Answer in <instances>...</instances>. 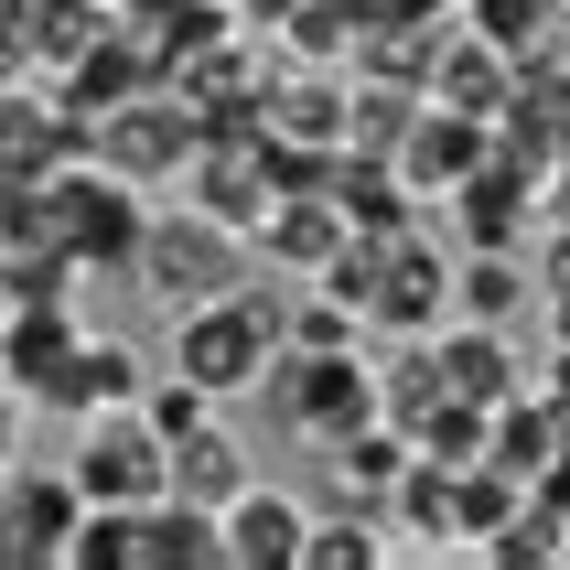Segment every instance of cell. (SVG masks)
<instances>
[{"label":"cell","instance_id":"cell-1","mask_svg":"<svg viewBox=\"0 0 570 570\" xmlns=\"http://www.w3.org/2000/svg\"><path fill=\"white\" fill-rule=\"evenodd\" d=\"M281 291H216V302H184L173 313V366H184L205 399H248L281 355Z\"/></svg>","mask_w":570,"mask_h":570},{"label":"cell","instance_id":"cell-2","mask_svg":"<svg viewBox=\"0 0 570 570\" xmlns=\"http://www.w3.org/2000/svg\"><path fill=\"white\" fill-rule=\"evenodd\" d=\"M258 387H269L281 431L313 442V452L334 442V431H355V420H377V366H366L355 345H334V355H323V345H281Z\"/></svg>","mask_w":570,"mask_h":570},{"label":"cell","instance_id":"cell-3","mask_svg":"<svg viewBox=\"0 0 570 570\" xmlns=\"http://www.w3.org/2000/svg\"><path fill=\"white\" fill-rule=\"evenodd\" d=\"M129 291H151L161 313L237 291V226H216L205 205H184V216H151V226H140V248H129Z\"/></svg>","mask_w":570,"mask_h":570},{"label":"cell","instance_id":"cell-4","mask_svg":"<svg viewBox=\"0 0 570 570\" xmlns=\"http://www.w3.org/2000/svg\"><path fill=\"white\" fill-rule=\"evenodd\" d=\"M65 474H76L87 507H151V495H173V442H161L140 410H87Z\"/></svg>","mask_w":570,"mask_h":570},{"label":"cell","instance_id":"cell-5","mask_svg":"<svg viewBox=\"0 0 570 570\" xmlns=\"http://www.w3.org/2000/svg\"><path fill=\"white\" fill-rule=\"evenodd\" d=\"M76 517H87V495L65 463H0V570H43L76 539Z\"/></svg>","mask_w":570,"mask_h":570},{"label":"cell","instance_id":"cell-6","mask_svg":"<svg viewBox=\"0 0 570 570\" xmlns=\"http://www.w3.org/2000/svg\"><path fill=\"white\" fill-rule=\"evenodd\" d=\"M140 387H151V355L129 345V334H76L65 345V366L43 387H32V410H55V420H87V410H140Z\"/></svg>","mask_w":570,"mask_h":570},{"label":"cell","instance_id":"cell-7","mask_svg":"<svg viewBox=\"0 0 570 570\" xmlns=\"http://www.w3.org/2000/svg\"><path fill=\"white\" fill-rule=\"evenodd\" d=\"M484 151H495V119H474V108H442V97H431V108H410V129L387 140V161H399V184H410L420 205H442V194L463 184Z\"/></svg>","mask_w":570,"mask_h":570},{"label":"cell","instance_id":"cell-8","mask_svg":"<svg viewBox=\"0 0 570 570\" xmlns=\"http://www.w3.org/2000/svg\"><path fill=\"white\" fill-rule=\"evenodd\" d=\"M302 528H313V507H302L291 484H269V474H248V484L216 507L226 570H302Z\"/></svg>","mask_w":570,"mask_h":570},{"label":"cell","instance_id":"cell-9","mask_svg":"<svg viewBox=\"0 0 570 570\" xmlns=\"http://www.w3.org/2000/svg\"><path fill=\"white\" fill-rule=\"evenodd\" d=\"M76 334H87V313H76V302H0V387H11V399H32V387L55 377L65 366V345H76Z\"/></svg>","mask_w":570,"mask_h":570},{"label":"cell","instance_id":"cell-10","mask_svg":"<svg viewBox=\"0 0 570 570\" xmlns=\"http://www.w3.org/2000/svg\"><path fill=\"white\" fill-rule=\"evenodd\" d=\"M129 570H226L216 507H194V495H151V507H129Z\"/></svg>","mask_w":570,"mask_h":570},{"label":"cell","instance_id":"cell-11","mask_svg":"<svg viewBox=\"0 0 570 570\" xmlns=\"http://www.w3.org/2000/svg\"><path fill=\"white\" fill-rule=\"evenodd\" d=\"M517 313H539V269H528V248H463V258H452V323H495V334H517Z\"/></svg>","mask_w":570,"mask_h":570},{"label":"cell","instance_id":"cell-12","mask_svg":"<svg viewBox=\"0 0 570 570\" xmlns=\"http://www.w3.org/2000/svg\"><path fill=\"white\" fill-rule=\"evenodd\" d=\"M431 366H442V387L452 399H474V410H495V399H517V345L495 334V323H442L431 334Z\"/></svg>","mask_w":570,"mask_h":570},{"label":"cell","instance_id":"cell-13","mask_svg":"<svg viewBox=\"0 0 570 570\" xmlns=\"http://www.w3.org/2000/svg\"><path fill=\"white\" fill-rule=\"evenodd\" d=\"M323 184H334L323 205L345 216V237H399V226L420 216V194L399 184V161H387V151H377V161H334Z\"/></svg>","mask_w":570,"mask_h":570},{"label":"cell","instance_id":"cell-14","mask_svg":"<svg viewBox=\"0 0 570 570\" xmlns=\"http://www.w3.org/2000/svg\"><path fill=\"white\" fill-rule=\"evenodd\" d=\"M97 151H108V173H129V184H151V173H184L194 129L173 119V108H108V129H97Z\"/></svg>","mask_w":570,"mask_h":570},{"label":"cell","instance_id":"cell-15","mask_svg":"<svg viewBox=\"0 0 570 570\" xmlns=\"http://www.w3.org/2000/svg\"><path fill=\"white\" fill-rule=\"evenodd\" d=\"M248 474H258V463H248V442L226 431V410L205 420V431H184V442H173V495H194V507H226Z\"/></svg>","mask_w":570,"mask_h":570},{"label":"cell","instance_id":"cell-16","mask_svg":"<svg viewBox=\"0 0 570 570\" xmlns=\"http://www.w3.org/2000/svg\"><path fill=\"white\" fill-rule=\"evenodd\" d=\"M507 76H517V65L495 55L484 32H442V65H431V97H442V108H474V119H495V108H507Z\"/></svg>","mask_w":570,"mask_h":570},{"label":"cell","instance_id":"cell-17","mask_svg":"<svg viewBox=\"0 0 570 570\" xmlns=\"http://www.w3.org/2000/svg\"><path fill=\"white\" fill-rule=\"evenodd\" d=\"M387 560H399V528L377 507H345V517L302 528V570H387Z\"/></svg>","mask_w":570,"mask_h":570},{"label":"cell","instance_id":"cell-18","mask_svg":"<svg viewBox=\"0 0 570 570\" xmlns=\"http://www.w3.org/2000/svg\"><path fill=\"white\" fill-rule=\"evenodd\" d=\"M258 237H269L291 269H323V258L345 248V216H334L323 194H281V216H258Z\"/></svg>","mask_w":570,"mask_h":570},{"label":"cell","instance_id":"cell-19","mask_svg":"<svg viewBox=\"0 0 570 570\" xmlns=\"http://www.w3.org/2000/svg\"><path fill=\"white\" fill-rule=\"evenodd\" d=\"M226 399H205V387L184 377V366H151V387H140V420H151L161 442H184V431H205Z\"/></svg>","mask_w":570,"mask_h":570},{"label":"cell","instance_id":"cell-20","mask_svg":"<svg viewBox=\"0 0 570 570\" xmlns=\"http://www.w3.org/2000/svg\"><path fill=\"white\" fill-rule=\"evenodd\" d=\"M528 269H539V302H570V226L560 216L539 226V258H528Z\"/></svg>","mask_w":570,"mask_h":570},{"label":"cell","instance_id":"cell-21","mask_svg":"<svg viewBox=\"0 0 570 570\" xmlns=\"http://www.w3.org/2000/svg\"><path fill=\"white\" fill-rule=\"evenodd\" d=\"M539 313H549V334H560V345H570V302H539Z\"/></svg>","mask_w":570,"mask_h":570},{"label":"cell","instance_id":"cell-22","mask_svg":"<svg viewBox=\"0 0 570 570\" xmlns=\"http://www.w3.org/2000/svg\"><path fill=\"white\" fill-rule=\"evenodd\" d=\"M549 55H560V65H570V11H560V32H549Z\"/></svg>","mask_w":570,"mask_h":570},{"label":"cell","instance_id":"cell-23","mask_svg":"<svg viewBox=\"0 0 570 570\" xmlns=\"http://www.w3.org/2000/svg\"><path fill=\"white\" fill-rule=\"evenodd\" d=\"M0 194H11V173H0Z\"/></svg>","mask_w":570,"mask_h":570}]
</instances>
